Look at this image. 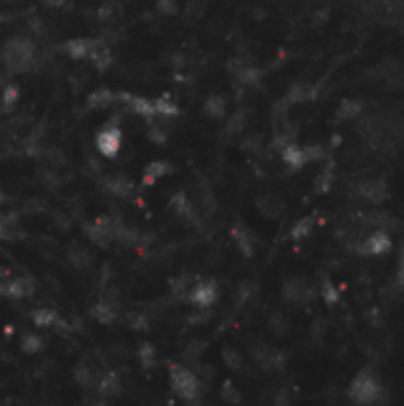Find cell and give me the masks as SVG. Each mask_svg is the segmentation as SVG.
I'll use <instances>...</instances> for the list:
<instances>
[{
	"mask_svg": "<svg viewBox=\"0 0 404 406\" xmlns=\"http://www.w3.org/2000/svg\"><path fill=\"white\" fill-rule=\"evenodd\" d=\"M347 397L359 406H375L385 397V388L375 371L366 367L353 377L347 388Z\"/></svg>",
	"mask_w": 404,
	"mask_h": 406,
	"instance_id": "6da1fadb",
	"label": "cell"
},
{
	"mask_svg": "<svg viewBox=\"0 0 404 406\" xmlns=\"http://www.w3.org/2000/svg\"><path fill=\"white\" fill-rule=\"evenodd\" d=\"M2 64L12 74H26L36 64V44L22 36L10 38L2 48Z\"/></svg>",
	"mask_w": 404,
	"mask_h": 406,
	"instance_id": "7a4b0ae2",
	"label": "cell"
},
{
	"mask_svg": "<svg viewBox=\"0 0 404 406\" xmlns=\"http://www.w3.org/2000/svg\"><path fill=\"white\" fill-rule=\"evenodd\" d=\"M169 377H171V388L176 397L183 400L184 405L196 406L201 402V380L196 373L184 365L173 363L169 367Z\"/></svg>",
	"mask_w": 404,
	"mask_h": 406,
	"instance_id": "3957f363",
	"label": "cell"
},
{
	"mask_svg": "<svg viewBox=\"0 0 404 406\" xmlns=\"http://www.w3.org/2000/svg\"><path fill=\"white\" fill-rule=\"evenodd\" d=\"M252 357L264 371H281L286 367V353L274 345L258 343L252 347Z\"/></svg>",
	"mask_w": 404,
	"mask_h": 406,
	"instance_id": "277c9868",
	"label": "cell"
},
{
	"mask_svg": "<svg viewBox=\"0 0 404 406\" xmlns=\"http://www.w3.org/2000/svg\"><path fill=\"white\" fill-rule=\"evenodd\" d=\"M281 295L284 300L291 303V305H305L313 298V290H311V283L305 278H289L281 288Z\"/></svg>",
	"mask_w": 404,
	"mask_h": 406,
	"instance_id": "5b68a950",
	"label": "cell"
},
{
	"mask_svg": "<svg viewBox=\"0 0 404 406\" xmlns=\"http://www.w3.org/2000/svg\"><path fill=\"white\" fill-rule=\"evenodd\" d=\"M86 234L91 242L99 248H107L116 242V232H113V218L109 216H99L91 224H86Z\"/></svg>",
	"mask_w": 404,
	"mask_h": 406,
	"instance_id": "8992f818",
	"label": "cell"
},
{
	"mask_svg": "<svg viewBox=\"0 0 404 406\" xmlns=\"http://www.w3.org/2000/svg\"><path fill=\"white\" fill-rule=\"evenodd\" d=\"M123 145V133L121 129L111 123V125H106L96 137V147L97 151L101 153L103 157H116L119 153V149Z\"/></svg>",
	"mask_w": 404,
	"mask_h": 406,
	"instance_id": "52a82bcc",
	"label": "cell"
},
{
	"mask_svg": "<svg viewBox=\"0 0 404 406\" xmlns=\"http://www.w3.org/2000/svg\"><path fill=\"white\" fill-rule=\"evenodd\" d=\"M216 298H218V286H216V281L212 280L194 281L189 295H186V300L191 301L193 305H198L201 310L211 308L212 303L216 301Z\"/></svg>",
	"mask_w": 404,
	"mask_h": 406,
	"instance_id": "ba28073f",
	"label": "cell"
},
{
	"mask_svg": "<svg viewBox=\"0 0 404 406\" xmlns=\"http://www.w3.org/2000/svg\"><path fill=\"white\" fill-rule=\"evenodd\" d=\"M357 248L365 256H383L386 252H391L393 240L385 230H375V232H371L366 238H363L361 242L357 244Z\"/></svg>",
	"mask_w": 404,
	"mask_h": 406,
	"instance_id": "9c48e42d",
	"label": "cell"
},
{
	"mask_svg": "<svg viewBox=\"0 0 404 406\" xmlns=\"http://www.w3.org/2000/svg\"><path fill=\"white\" fill-rule=\"evenodd\" d=\"M230 234H232V242H234V246L240 250L242 256H246V258L254 256V252H256V236H254V232H252L246 224L238 220V222L232 226Z\"/></svg>",
	"mask_w": 404,
	"mask_h": 406,
	"instance_id": "30bf717a",
	"label": "cell"
},
{
	"mask_svg": "<svg viewBox=\"0 0 404 406\" xmlns=\"http://www.w3.org/2000/svg\"><path fill=\"white\" fill-rule=\"evenodd\" d=\"M256 208H258V213H260L264 218L278 220L279 216L286 213V203H284V198H279L278 194L266 193L260 194V196L256 198Z\"/></svg>",
	"mask_w": 404,
	"mask_h": 406,
	"instance_id": "8fae6325",
	"label": "cell"
},
{
	"mask_svg": "<svg viewBox=\"0 0 404 406\" xmlns=\"http://www.w3.org/2000/svg\"><path fill=\"white\" fill-rule=\"evenodd\" d=\"M359 194L371 204H383L388 198V186L383 179H366L359 184Z\"/></svg>",
	"mask_w": 404,
	"mask_h": 406,
	"instance_id": "7c38bea8",
	"label": "cell"
},
{
	"mask_svg": "<svg viewBox=\"0 0 404 406\" xmlns=\"http://www.w3.org/2000/svg\"><path fill=\"white\" fill-rule=\"evenodd\" d=\"M97 44H99V42L91 38L67 40L66 44H64V52L67 54V58L72 60H89V56H91V52L96 50Z\"/></svg>",
	"mask_w": 404,
	"mask_h": 406,
	"instance_id": "4fadbf2b",
	"label": "cell"
},
{
	"mask_svg": "<svg viewBox=\"0 0 404 406\" xmlns=\"http://www.w3.org/2000/svg\"><path fill=\"white\" fill-rule=\"evenodd\" d=\"M315 97V87L309 86V84H296V86L289 87V91L284 96V99L279 103H284V111L289 109L296 103H305L309 99Z\"/></svg>",
	"mask_w": 404,
	"mask_h": 406,
	"instance_id": "5bb4252c",
	"label": "cell"
},
{
	"mask_svg": "<svg viewBox=\"0 0 404 406\" xmlns=\"http://www.w3.org/2000/svg\"><path fill=\"white\" fill-rule=\"evenodd\" d=\"M34 293V283L28 278H14L4 281V298L12 300H26Z\"/></svg>",
	"mask_w": 404,
	"mask_h": 406,
	"instance_id": "9a60e30c",
	"label": "cell"
},
{
	"mask_svg": "<svg viewBox=\"0 0 404 406\" xmlns=\"http://www.w3.org/2000/svg\"><path fill=\"white\" fill-rule=\"evenodd\" d=\"M171 208H173V213L176 214L179 218H183L186 222H196V218H198L196 206L186 198V194L184 193L174 194L173 201H171Z\"/></svg>",
	"mask_w": 404,
	"mask_h": 406,
	"instance_id": "2e32d148",
	"label": "cell"
},
{
	"mask_svg": "<svg viewBox=\"0 0 404 406\" xmlns=\"http://www.w3.org/2000/svg\"><path fill=\"white\" fill-rule=\"evenodd\" d=\"M281 161L289 167L291 171H299L303 169L308 161H305V153H303V145H296V143H288L281 149Z\"/></svg>",
	"mask_w": 404,
	"mask_h": 406,
	"instance_id": "e0dca14e",
	"label": "cell"
},
{
	"mask_svg": "<svg viewBox=\"0 0 404 406\" xmlns=\"http://www.w3.org/2000/svg\"><path fill=\"white\" fill-rule=\"evenodd\" d=\"M91 317L97 321V323H101V325H113L117 321V317H119V313H117L116 305L111 303V301L107 300H99L91 308Z\"/></svg>",
	"mask_w": 404,
	"mask_h": 406,
	"instance_id": "ac0fdd59",
	"label": "cell"
},
{
	"mask_svg": "<svg viewBox=\"0 0 404 406\" xmlns=\"http://www.w3.org/2000/svg\"><path fill=\"white\" fill-rule=\"evenodd\" d=\"M226 99L220 94H211V96L206 97V101H204V106H202V111H204V115L208 117V119H214V121H220L226 117Z\"/></svg>",
	"mask_w": 404,
	"mask_h": 406,
	"instance_id": "d6986e66",
	"label": "cell"
},
{
	"mask_svg": "<svg viewBox=\"0 0 404 406\" xmlns=\"http://www.w3.org/2000/svg\"><path fill=\"white\" fill-rule=\"evenodd\" d=\"M96 388L101 398H116L121 395L123 385H121V380H119L116 373H107L103 377H99V383H97Z\"/></svg>",
	"mask_w": 404,
	"mask_h": 406,
	"instance_id": "ffe728a7",
	"label": "cell"
},
{
	"mask_svg": "<svg viewBox=\"0 0 404 406\" xmlns=\"http://www.w3.org/2000/svg\"><path fill=\"white\" fill-rule=\"evenodd\" d=\"M74 378L82 388H96L97 383H99V375H97L96 368L84 363V361L74 368Z\"/></svg>",
	"mask_w": 404,
	"mask_h": 406,
	"instance_id": "44dd1931",
	"label": "cell"
},
{
	"mask_svg": "<svg viewBox=\"0 0 404 406\" xmlns=\"http://www.w3.org/2000/svg\"><path fill=\"white\" fill-rule=\"evenodd\" d=\"M173 171V167L169 161H163V159H159V161H153V163H149L145 167L143 171V184H155L159 179H163L167 174Z\"/></svg>",
	"mask_w": 404,
	"mask_h": 406,
	"instance_id": "7402d4cb",
	"label": "cell"
},
{
	"mask_svg": "<svg viewBox=\"0 0 404 406\" xmlns=\"http://www.w3.org/2000/svg\"><path fill=\"white\" fill-rule=\"evenodd\" d=\"M234 76L240 81L242 86H256L262 79V72L258 68H254L250 64H238L234 66Z\"/></svg>",
	"mask_w": 404,
	"mask_h": 406,
	"instance_id": "603a6c76",
	"label": "cell"
},
{
	"mask_svg": "<svg viewBox=\"0 0 404 406\" xmlns=\"http://www.w3.org/2000/svg\"><path fill=\"white\" fill-rule=\"evenodd\" d=\"M67 261L76 268V270H86L91 266V261H94V256H91V252L86 250L84 246H72L69 250H67Z\"/></svg>",
	"mask_w": 404,
	"mask_h": 406,
	"instance_id": "cb8c5ba5",
	"label": "cell"
},
{
	"mask_svg": "<svg viewBox=\"0 0 404 406\" xmlns=\"http://www.w3.org/2000/svg\"><path fill=\"white\" fill-rule=\"evenodd\" d=\"M106 186L109 193L113 194V196H119V198H127L129 194L133 193V183L125 179V176H109L106 181Z\"/></svg>",
	"mask_w": 404,
	"mask_h": 406,
	"instance_id": "d4e9b609",
	"label": "cell"
},
{
	"mask_svg": "<svg viewBox=\"0 0 404 406\" xmlns=\"http://www.w3.org/2000/svg\"><path fill=\"white\" fill-rule=\"evenodd\" d=\"M20 349H22V353H26V355H38L40 351L44 349V339L40 337L38 333H34V331L24 333V335L20 337Z\"/></svg>",
	"mask_w": 404,
	"mask_h": 406,
	"instance_id": "484cf974",
	"label": "cell"
},
{
	"mask_svg": "<svg viewBox=\"0 0 404 406\" xmlns=\"http://www.w3.org/2000/svg\"><path fill=\"white\" fill-rule=\"evenodd\" d=\"M30 317H32V323L36 327H54V325H58L60 321H62L54 310H34Z\"/></svg>",
	"mask_w": 404,
	"mask_h": 406,
	"instance_id": "4316f807",
	"label": "cell"
},
{
	"mask_svg": "<svg viewBox=\"0 0 404 406\" xmlns=\"http://www.w3.org/2000/svg\"><path fill=\"white\" fill-rule=\"evenodd\" d=\"M20 99V89L16 84H6L0 89V106L4 107L6 111L14 109Z\"/></svg>",
	"mask_w": 404,
	"mask_h": 406,
	"instance_id": "83f0119b",
	"label": "cell"
},
{
	"mask_svg": "<svg viewBox=\"0 0 404 406\" xmlns=\"http://www.w3.org/2000/svg\"><path fill=\"white\" fill-rule=\"evenodd\" d=\"M363 113V103L357 101V99H345L341 101V107L337 111V117L339 119H347V121H353L357 117Z\"/></svg>",
	"mask_w": 404,
	"mask_h": 406,
	"instance_id": "f1b7e54d",
	"label": "cell"
},
{
	"mask_svg": "<svg viewBox=\"0 0 404 406\" xmlns=\"http://www.w3.org/2000/svg\"><path fill=\"white\" fill-rule=\"evenodd\" d=\"M222 361H224L226 367L230 368V371H236V373H240L242 368H244V357H242L238 349L234 347L222 349Z\"/></svg>",
	"mask_w": 404,
	"mask_h": 406,
	"instance_id": "f546056e",
	"label": "cell"
},
{
	"mask_svg": "<svg viewBox=\"0 0 404 406\" xmlns=\"http://www.w3.org/2000/svg\"><path fill=\"white\" fill-rule=\"evenodd\" d=\"M313 228H315V220H313V216H305V218H301L298 224H293V228H291V238L293 240H303V238H308L309 234H313Z\"/></svg>",
	"mask_w": 404,
	"mask_h": 406,
	"instance_id": "4dcf8cb0",
	"label": "cell"
},
{
	"mask_svg": "<svg viewBox=\"0 0 404 406\" xmlns=\"http://www.w3.org/2000/svg\"><path fill=\"white\" fill-rule=\"evenodd\" d=\"M116 101V96H113V91L111 89H97L94 91L89 99H87V103L94 107V109H103L109 103H113Z\"/></svg>",
	"mask_w": 404,
	"mask_h": 406,
	"instance_id": "1f68e13d",
	"label": "cell"
},
{
	"mask_svg": "<svg viewBox=\"0 0 404 406\" xmlns=\"http://www.w3.org/2000/svg\"><path fill=\"white\" fill-rule=\"evenodd\" d=\"M268 327L269 331L274 333V335H278V337H281V335H286L289 329V320L284 315V313H279V311H276V313H271L268 320Z\"/></svg>",
	"mask_w": 404,
	"mask_h": 406,
	"instance_id": "d6a6232c",
	"label": "cell"
},
{
	"mask_svg": "<svg viewBox=\"0 0 404 406\" xmlns=\"http://www.w3.org/2000/svg\"><path fill=\"white\" fill-rule=\"evenodd\" d=\"M89 62H91L97 69H107L109 68V64H111V54H109V50H107L106 46L97 44L96 50H94L91 56H89Z\"/></svg>",
	"mask_w": 404,
	"mask_h": 406,
	"instance_id": "836d02e7",
	"label": "cell"
},
{
	"mask_svg": "<svg viewBox=\"0 0 404 406\" xmlns=\"http://www.w3.org/2000/svg\"><path fill=\"white\" fill-rule=\"evenodd\" d=\"M16 240V220L9 216H0V242Z\"/></svg>",
	"mask_w": 404,
	"mask_h": 406,
	"instance_id": "e575fe53",
	"label": "cell"
},
{
	"mask_svg": "<svg viewBox=\"0 0 404 406\" xmlns=\"http://www.w3.org/2000/svg\"><path fill=\"white\" fill-rule=\"evenodd\" d=\"M139 363H141V367L143 368H153L157 365V351L151 343H143L141 347H139Z\"/></svg>",
	"mask_w": 404,
	"mask_h": 406,
	"instance_id": "d590c367",
	"label": "cell"
},
{
	"mask_svg": "<svg viewBox=\"0 0 404 406\" xmlns=\"http://www.w3.org/2000/svg\"><path fill=\"white\" fill-rule=\"evenodd\" d=\"M220 398L226 402V405H238L242 400V395L240 390L234 387L230 380H226L220 388Z\"/></svg>",
	"mask_w": 404,
	"mask_h": 406,
	"instance_id": "8d00e7d4",
	"label": "cell"
},
{
	"mask_svg": "<svg viewBox=\"0 0 404 406\" xmlns=\"http://www.w3.org/2000/svg\"><path fill=\"white\" fill-rule=\"evenodd\" d=\"M193 283L194 281H191L189 276H181V278L173 280V283H171V290H173V293L176 295V298H186V295H189V291H191V288H193Z\"/></svg>",
	"mask_w": 404,
	"mask_h": 406,
	"instance_id": "74e56055",
	"label": "cell"
},
{
	"mask_svg": "<svg viewBox=\"0 0 404 406\" xmlns=\"http://www.w3.org/2000/svg\"><path fill=\"white\" fill-rule=\"evenodd\" d=\"M246 109H238V111H234V115L228 119V125H226V131L228 133H238L240 129H244L246 125Z\"/></svg>",
	"mask_w": 404,
	"mask_h": 406,
	"instance_id": "f35d334b",
	"label": "cell"
},
{
	"mask_svg": "<svg viewBox=\"0 0 404 406\" xmlns=\"http://www.w3.org/2000/svg\"><path fill=\"white\" fill-rule=\"evenodd\" d=\"M321 298H323L325 303H329V305L337 303V300H339V291H337V288L333 286V281L325 280L321 283Z\"/></svg>",
	"mask_w": 404,
	"mask_h": 406,
	"instance_id": "ab89813d",
	"label": "cell"
},
{
	"mask_svg": "<svg viewBox=\"0 0 404 406\" xmlns=\"http://www.w3.org/2000/svg\"><path fill=\"white\" fill-rule=\"evenodd\" d=\"M167 137H169L167 129H163V127L159 125V123H155V121H151V123H149V139H151L153 143L163 145L164 141H167Z\"/></svg>",
	"mask_w": 404,
	"mask_h": 406,
	"instance_id": "60d3db41",
	"label": "cell"
},
{
	"mask_svg": "<svg viewBox=\"0 0 404 406\" xmlns=\"http://www.w3.org/2000/svg\"><path fill=\"white\" fill-rule=\"evenodd\" d=\"M204 10H206V0H189L186 4V14L191 18H201Z\"/></svg>",
	"mask_w": 404,
	"mask_h": 406,
	"instance_id": "b9f144b4",
	"label": "cell"
},
{
	"mask_svg": "<svg viewBox=\"0 0 404 406\" xmlns=\"http://www.w3.org/2000/svg\"><path fill=\"white\" fill-rule=\"evenodd\" d=\"M155 6H157V10H159L161 14H164V16H173V14H176V10H179L176 0H157Z\"/></svg>",
	"mask_w": 404,
	"mask_h": 406,
	"instance_id": "7bdbcfd3",
	"label": "cell"
},
{
	"mask_svg": "<svg viewBox=\"0 0 404 406\" xmlns=\"http://www.w3.org/2000/svg\"><path fill=\"white\" fill-rule=\"evenodd\" d=\"M256 283L254 281H242L240 286H238V298H240L242 301H248L256 293Z\"/></svg>",
	"mask_w": 404,
	"mask_h": 406,
	"instance_id": "ee69618b",
	"label": "cell"
},
{
	"mask_svg": "<svg viewBox=\"0 0 404 406\" xmlns=\"http://www.w3.org/2000/svg\"><path fill=\"white\" fill-rule=\"evenodd\" d=\"M303 153H305V161L309 163H315L323 157V149L319 145H303Z\"/></svg>",
	"mask_w": 404,
	"mask_h": 406,
	"instance_id": "f6af8a7d",
	"label": "cell"
},
{
	"mask_svg": "<svg viewBox=\"0 0 404 406\" xmlns=\"http://www.w3.org/2000/svg\"><path fill=\"white\" fill-rule=\"evenodd\" d=\"M129 325H131V329H137V331H145L149 321H147L143 313H131L129 315Z\"/></svg>",
	"mask_w": 404,
	"mask_h": 406,
	"instance_id": "bcb514c9",
	"label": "cell"
},
{
	"mask_svg": "<svg viewBox=\"0 0 404 406\" xmlns=\"http://www.w3.org/2000/svg\"><path fill=\"white\" fill-rule=\"evenodd\" d=\"M260 145H262L260 137H256V135L248 137V141H244V149H250V151H254V147H260Z\"/></svg>",
	"mask_w": 404,
	"mask_h": 406,
	"instance_id": "7dc6e473",
	"label": "cell"
},
{
	"mask_svg": "<svg viewBox=\"0 0 404 406\" xmlns=\"http://www.w3.org/2000/svg\"><path fill=\"white\" fill-rule=\"evenodd\" d=\"M398 278L404 283V252H403V260H400V274H398Z\"/></svg>",
	"mask_w": 404,
	"mask_h": 406,
	"instance_id": "c3c4849f",
	"label": "cell"
},
{
	"mask_svg": "<svg viewBox=\"0 0 404 406\" xmlns=\"http://www.w3.org/2000/svg\"><path fill=\"white\" fill-rule=\"evenodd\" d=\"M50 6H62L64 4V0H46Z\"/></svg>",
	"mask_w": 404,
	"mask_h": 406,
	"instance_id": "681fc988",
	"label": "cell"
},
{
	"mask_svg": "<svg viewBox=\"0 0 404 406\" xmlns=\"http://www.w3.org/2000/svg\"><path fill=\"white\" fill-rule=\"evenodd\" d=\"M4 201V193H2V188H0V203Z\"/></svg>",
	"mask_w": 404,
	"mask_h": 406,
	"instance_id": "f907efd6",
	"label": "cell"
},
{
	"mask_svg": "<svg viewBox=\"0 0 404 406\" xmlns=\"http://www.w3.org/2000/svg\"><path fill=\"white\" fill-rule=\"evenodd\" d=\"M2 81H4V79H2V72H0V89H2Z\"/></svg>",
	"mask_w": 404,
	"mask_h": 406,
	"instance_id": "816d5d0a",
	"label": "cell"
},
{
	"mask_svg": "<svg viewBox=\"0 0 404 406\" xmlns=\"http://www.w3.org/2000/svg\"><path fill=\"white\" fill-rule=\"evenodd\" d=\"M0 64H2V50H0Z\"/></svg>",
	"mask_w": 404,
	"mask_h": 406,
	"instance_id": "f5cc1de1",
	"label": "cell"
}]
</instances>
